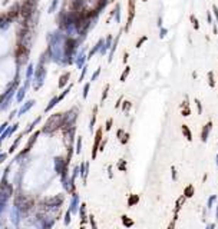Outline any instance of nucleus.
<instances>
[{"mask_svg": "<svg viewBox=\"0 0 218 229\" xmlns=\"http://www.w3.org/2000/svg\"><path fill=\"white\" fill-rule=\"evenodd\" d=\"M39 135H40V130H36V132H33L32 135H30L29 140H27V143H26V148L27 149H30V150H32L33 145L36 143V140H37V136H39Z\"/></svg>", "mask_w": 218, "mask_h": 229, "instance_id": "18", "label": "nucleus"}, {"mask_svg": "<svg viewBox=\"0 0 218 229\" xmlns=\"http://www.w3.org/2000/svg\"><path fill=\"white\" fill-rule=\"evenodd\" d=\"M124 135H125V133H124V130H122V129H119V130H118V138H119V139L122 138V136H124Z\"/></svg>", "mask_w": 218, "mask_h": 229, "instance_id": "49", "label": "nucleus"}, {"mask_svg": "<svg viewBox=\"0 0 218 229\" xmlns=\"http://www.w3.org/2000/svg\"><path fill=\"white\" fill-rule=\"evenodd\" d=\"M86 73H88V63H85V65L81 68V74H79V80H78L79 83H82V82H83Z\"/></svg>", "mask_w": 218, "mask_h": 229, "instance_id": "24", "label": "nucleus"}, {"mask_svg": "<svg viewBox=\"0 0 218 229\" xmlns=\"http://www.w3.org/2000/svg\"><path fill=\"white\" fill-rule=\"evenodd\" d=\"M191 20H192V23H194V27H195V29H198V20H197L194 16H191Z\"/></svg>", "mask_w": 218, "mask_h": 229, "instance_id": "44", "label": "nucleus"}, {"mask_svg": "<svg viewBox=\"0 0 218 229\" xmlns=\"http://www.w3.org/2000/svg\"><path fill=\"white\" fill-rule=\"evenodd\" d=\"M89 90H91V82H88V83L83 86V92H82V97H83V99H86V97H88Z\"/></svg>", "mask_w": 218, "mask_h": 229, "instance_id": "28", "label": "nucleus"}, {"mask_svg": "<svg viewBox=\"0 0 218 229\" xmlns=\"http://www.w3.org/2000/svg\"><path fill=\"white\" fill-rule=\"evenodd\" d=\"M88 219H89V223H91L92 228L96 229V223H95V218H93V215H89V216H88Z\"/></svg>", "mask_w": 218, "mask_h": 229, "instance_id": "38", "label": "nucleus"}, {"mask_svg": "<svg viewBox=\"0 0 218 229\" xmlns=\"http://www.w3.org/2000/svg\"><path fill=\"white\" fill-rule=\"evenodd\" d=\"M70 216H72V213H70V210L68 209V210L65 212V218H63V225H65V226H69V225H70V221H72Z\"/></svg>", "mask_w": 218, "mask_h": 229, "instance_id": "26", "label": "nucleus"}, {"mask_svg": "<svg viewBox=\"0 0 218 229\" xmlns=\"http://www.w3.org/2000/svg\"><path fill=\"white\" fill-rule=\"evenodd\" d=\"M143 2H147V0H143Z\"/></svg>", "mask_w": 218, "mask_h": 229, "instance_id": "52", "label": "nucleus"}, {"mask_svg": "<svg viewBox=\"0 0 218 229\" xmlns=\"http://www.w3.org/2000/svg\"><path fill=\"white\" fill-rule=\"evenodd\" d=\"M79 205H81V196H79V194L75 190L72 194V199H70V203H69V210H70L72 215H76L78 213Z\"/></svg>", "mask_w": 218, "mask_h": 229, "instance_id": "6", "label": "nucleus"}, {"mask_svg": "<svg viewBox=\"0 0 218 229\" xmlns=\"http://www.w3.org/2000/svg\"><path fill=\"white\" fill-rule=\"evenodd\" d=\"M82 142H83L82 136H78V139H76V150H75L76 155H81L82 153Z\"/></svg>", "mask_w": 218, "mask_h": 229, "instance_id": "25", "label": "nucleus"}, {"mask_svg": "<svg viewBox=\"0 0 218 229\" xmlns=\"http://www.w3.org/2000/svg\"><path fill=\"white\" fill-rule=\"evenodd\" d=\"M138 200H139V198H138L137 195H135V196H131V198H129V200H128V203H129V206H132V205H135V203H137Z\"/></svg>", "mask_w": 218, "mask_h": 229, "instance_id": "34", "label": "nucleus"}, {"mask_svg": "<svg viewBox=\"0 0 218 229\" xmlns=\"http://www.w3.org/2000/svg\"><path fill=\"white\" fill-rule=\"evenodd\" d=\"M78 213L81 215V225L83 226L85 223L88 222V213H86V203H81L79 205V210Z\"/></svg>", "mask_w": 218, "mask_h": 229, "instance_id": "14", "label": "nucleus"}, {"mask_svg": "<svg viewBox=\"0 0 218 229\" xmlns=\"http://www.w3.org/2000/svg\"><path fill=\"white\" fill-rule=\"evenodd\" d=\"M112 123H114V120H112V119H108L106 120V125H105V130H111Z\"/></svg>", "mask_w": 218, "mask_h": 229, "instance_id": "41", "label": "nucleus"}, {"mask_svg": "<svg viewBox=\"0 0 218 229\" xmlns=\"http://www.w3.org/2000/svg\"><path fill=\"white\" fill-rule=\"evenodd\" d=\"M122 221H124V225L125 226H132V225H134V222H132V221L128 219V216H122Z\"/></svg>", "mask_w": 218, "mask_h": 229, "instance_id": "36", "label": "nucleus"}, {"mask_svg": "<svg viewBox=\"0 0 218 229\" xmlns=\"http://www.w3.org/2000/svg\"><path fill=\"white\" fill-rule=\"evenodd\" d=\"M147 40V36H143V37H141L139 40H138V43H137V47H141V45H142L143 42Z\"/></svg>", "mask_w": 218, "mask_h": 229, "instance_id": "43", "label": "nucleus"}, {"mask_svg": "<svg viewBox=\"0 0 218 229\" xmlns=\"http://www.w3.org/2000/svg\"><path fill=\"white\" fill-rule=\"evenodd\" d=\"M62 123H63V113H55V115H52V116L45 122L40 133L52 135V133H55L58 129L62 128Z\"/></svg>", "mask_w": 218, "mask_h": 229, "instance_id": "1", "label": "nucleus"}, {"mask_svg": "<svg viewBox=\"0 0 218 229\" xmlns=\"http://www.w3.org/2000/svg\"><path fill=\"white\" fill-rule=\"evenodd\" d=\"M40 120H42V115H40V116H37L35 120H33L32 123H30L29 126H27V128H26V130H25V133H26V135H27V133H32L33 130H35L36 125H37V123H40Z\"/></svg>", "mask_w": 218, "mask_h": 229, "instance_id": "20", "label": "nucleus"}, {"mask_svg": "<svg viewBox=\"0 0 218 229\" xmlns=\"http://www.w3.org/2000/svg\"><path fill=\"white\" fill-rule=\"evenodd\" d=\"M29 55H30V49L27 47L26 45L19 43V45H17V49H16V62H17V66L26 65L27 62H29Z\"/></svg>", "mask_w": 218, "mask_h": 229, "instance_id": "2", "label": "nucleus"}, {"mask_svg": "<svg viewBox=\"0 0 218 229\" xmlns=\"http://www.w3.org/2000/svg\"><path fill=\"white\" fill-rule=\"evenodd\" d=\"M26 90H27V87H25V86L19 87V89L16 90V96H14V100H16L17 103H22V100L25 99V95H26Z\"/></svg>", "mask_w": 218, "mask_h": 229, "instance_id": "17", "label": "nucleus"}, {"mask_svg": "<svg viewBox=\"0 0 218 229\" xmlns=\"http://www.w3.org/2000/svg\"><path fill=\"white\" fill-rule=\"evenodd\" d=\"M7 156H9V153H4V152H0V163H3L4 161H7Z\"/></svg>", "mask_w": 218, "mask_h": 229, "instance_id": "39", "label": "nucleus"}, {"mask_svg": "<svg viewBox=\"0 0 218 229\" xmlns=\"http://www.w3.org/2000/svg\"><path fill=\"white\" fill-rule=\"evenodd\" d=\"M88 175H89V161H86L79 165V176L83 179L85 186H86V181H88Z\"/></svg>", "mask_w": 218, "mask_h": 229, "instance_id": "8", "label": "nucleus"}, {"mask_svg": "<svg viewBox=\"0 0 218 229\" xmlns=\"http://www.w3.org/2000/svg\"><path fill=\"white\" fill-rule=\"evenodd\" d=\"M0 152H2V150H0Z\"/></svg>", "mask_w": 218, "mask_h": 229, "instance_id": "53", "label": "nucleus"}, {"mask_svg": "<svg viewBox=\"0 0 218 229\" xmlns=\"http://www.w3.org/2000/svg\"><path fill=\"white\" fill-rule=\"evenodd\" d=\"M182 132H184V133H185L187 139H191V132H189V130H188V128H187V126H185V125H184V126H182Z\"/></svg>", "mask_w": 218, "mask_h": 229, "instance_id": "40", "label": "nucleus"}, {"mask_svg": "<svg viewBox=\"0 0 218 229\" xmlns=\"http://www.w3.org/2000/svg\"><path fill=\"white\" fill-rule=\"evenodd\" d=\"M96 113H98V106H95L92 110V116H91V122H89V132L93 133L95 130V123H96Z\"/></svg>", "mask_w": 218, "mask_h": 229, "instance_id": "19", "label": "nucleus"}, {"mask_svg": "<svg viewBox=\"0 0 218 229\" xmlns=\"http://www.w3.org/2000/svg\"><path fill=\"white\" fill-rule=\"evenodd\" d=\"M36 6H37V0H25L20 4V14L23 19H27L32 13H35Z\"/></svg>", "mask_w": 218, "mask_h": 229, "instance_id": "3", "label": "nucleus"}, {"mask_svg": "<svg viewBox=\"0 0 218 229\" xmlns=\"http://www.w3.org/2000/svg\"><path fill=\"white\" fill-rule=\"evenodd\" d=\"M119 10H120V6H119V4H116V6H115V10L112 12V13L115 14V20H116L118 23L120 22V12H119Z\"/></svg>", "mask_w": 218, "mask_h": 229, "instance_id": "29", "label": "nucleus"}, {"mask_svg": "<svg viewBox=\"0 0 218 229\" xmlns=\"http://www.w3.org/2000/svg\"><path fill=\"white\" fill-rule=\"evenodd\" d=\"M102 135H103V129H102V128H98V130L95 133L93 146H92V159H96L98 149H99V145H101V140H102Z\"/></svg>", "mask_w": 218, "mask_h": 229, "instance_id": "5", "label": "nucleus"}, {"mask_svg": "<svg viewBox=\"0 0 218 229\" xmlns=\"http://www.w3.org/2000/svg\"><path fill=\"white\" fill-rule=\"evenodd\" d=\"M129 107H131V102H125V105H124V110H125V112H126Z\"/></svg>", "mask_w": 218, "mask_h": 229, "instance_id": "46", "label": "nucleus"}, {"mask_svg": "<svg viewBox=\"0 0 218 229\" xmlns=\"http://www.w3.org/2000/svg\"><path fill=\"white\" fill-rule=\"evenodd\" d=\"M103 42H105V39H99V40H98V43H96V45H95L93 47H92L91 50H89L88 55H86V60L92 59L95 55H96V53H99V50H101L102 46H103Z\"/></svg>", "mask_w": 218, "mask_h": 229, "instance_id": "13", "label": "nucleus"}, {"mask_svg": "<svg viewBox=\"0 0 218 229\" xmlns=\"http://www.w3.org/2000/svg\"><path fill=\"white\" fill-rule=\"evenodd\" d=\"M69 79H70V72H65V73L59 78V82H58V87H59V89H63L65 86H68Z\"/></svg>", "mask_w": 218, "mask_h": 229, "instance_id": "16", "label": "nucleus"}, {"mask_svg": "<svg viewBox=\"0 0 218 229\" xmlns=\"http://www.w3.org/2000/svg\"><path fill=\"white\" fill-rule=\"evenodd\" d=\"M53 163H55V172L59 175H60V172H62L66 166H69V165H66L65 158H62V156H56V158L53 159Z\"/></svg>", "mask_w": 218, "mask_h": 229, "instance_id": "9", "label": "nucleus"}, {"mask_svg": "<svg viewBox=\"0 0 218 229\" xmlns=\"http://www.w3.org/2000/svg\"><path fill=\"white\" fill-rule=\"evenodd\" d=\"M99 74H101V68H98V69H96V70L93 72V74H92V76H91V80H89V82H91V83H92V82H95V80H96V79L99 78Z\"/></svg>", "mask_w": 218, "mask_h": 229, "instance_id": "31", "label": "nucleus"}, {"mask_svg": "<svg viewBox=\"0 0 218 229\" xmlns=\"http://www.w3.org/2000/svg\"><path fill=\"white\" fill-rule=\"evenodd\" d=\"M63 200H65V196H62V195H58V196L52 198V199H48V200H46V205H45V206L48 208V209L59 208L63 203Z\"/></svg>", "mask_w": 218, "mask_h": 229, "instance_id": "7", "label": "nucleus"}, {"mask_svg": "<svg viewBox=\"0 0 218 229\" xmlns=\"http://www.w3.org/2000/svg\"><path fill=\"white\" fill-rule=\"evenodd\" d=\"M108 92H109V85H106V86H105V89H103V93H102V99H101V105L103 103L105 100H106V97H108Z\"/></svg>", "mask_w": 218, "mask_h": 229, "instance_id": "32", "label": "nucleus"}, {"mask_svg": "<svg viewBox=\"0 0 218 229\" xmlns=\"http://www.w3.org/2000/svg\"><path fill=\"white\" fill-rule=\"evenodd\" d=\"M166 33H168V30H166V29H161V35L159 36H161V37H165Z\"/></svg>", "mask_w": 218, "mask_h": 229, "instance_id": "47", "label": "nucleus"}, {"mask_svg": "<svg viewBox=\"0 0 218 229\" xmlns=\"http://www.w3.org/2000/svg\"><path fill=\"white\" fill-rule=\"evenodd\" d=\"M58 4H59V0H53L52 4H50V7H49V13H53V12L58 9Z\"/></svg>", "mask_w": 218, "mask_h": 229, "instance_id": "33", "label": "nucleus"}, {"mask_svg": "<svg viewBox=\"0 0 218 229\" xmlns=\"http://www.w3.org/2000/svg\"><path fill=\"white\" fill-rule=\"evenodd\" d=\"M35 103H36V100H35V99H29V100L26 102V103L22 105V106H20V109L17 110V116H23V115H25L26 112H29V110L32 109L33 106H35Z\"/></svg>", "mask_w": 218, "mask_h": 229, "instance_id": "11", "label": "nucleus"}, {"mask_svg": "<svg viewBox=\"0 0 218 229\" xmlns=\"http://www.w3.org/2000/svg\"><path fill=\"white\" fill-rule=\"evenodd\" d=\"M126 60H128V53H125V56H124V62L126 63Z\"/></svg>", "mask_w": 218, "mask_h": 229, "instance_id": "51", "label": "nucleus"}, {"mask_svg": "<svg viewBox=\"0 0 218 229\" xmlns=\"http://www.w3.org/2000/svg\"><path fill=\"white\" fill-rule=\"evenodd\" d=\"M120 102H122V97H120V99H119V100H118V103H116V105H115V107H119Z\"/></svg>", "mask_w": 218, "mask_h": 229, "instance_id": "50", "label": "nucleus"}, {"mask_svg": "<svg viewBox=\"0 0 218 229\" xmlns=\"http://www.w3.org/2000/svg\"><path fill=\"white\" fill-rule=\"evenodd\" d=\"M7 126H9V119H7V120H6V122H3V123H2V125H0V133L3 132V130H4V129H6Z\"/></svg>", "mask_w": 218, "mask_h": 229, "instance_id": "42", "label": "nucleus"}, {"mask_svg": "<svg viewBox=\"0 0 218 229\" xmlns=\"http://www.w3.org/2000/svg\"><path fill=\"white\" fill-rule=\"evenodd\" d=\"M118 169H119V171H125V169H126V163H125V161L118 162Z\"/></svg>", "mask_w": 218, "mask_h": 229, "instance_id": "37", "label": "nucleus"}, {"mask_svg": "<svg viewBox=\"0 0 218 229\" xmlns=\"http://www.w3.org/2000/svg\"><path fill=\"white\" fill-rule=\"evenodd\" d=\"M70 89H72V86H70V85H69V86H68V87H66L65 90H63V92H62V93L59 95V96H58L59 102H62V100H63V99H65V97H66V96H68V93H69V92H70Z\"/></svg>", "mask_w": 218, "mask_h": 229, "instance_id": "27", "label": "nucleus"}, {"mask_svg": "<svg viewBox=\"0 0 218 229\" xmlns=\"http://www.w3.org/2000/svg\"><path fill=\"white\" fill-rule=\"evenodd\" d=\"M73 62H75V65L78 69H81L82 66L85 65V62H86V50L85 49H82L79 53H76L75 59H73Z\"/></svg>", "mask_w": 218, "mask_h": 229, "instance_id": "10", "label": "nucleus"}, {"mask_svg": "<svg viewBox=\"0 0 218 229\" xmlns=\"http://www.w3.org/2000/svg\"><path fill=\"white\" fill-rule=\"evenodd\" d=\"M33 73H35V65H33V63H29V66H27V69H26V79L32 80Z\"/></svg>", "mask_w": 218, "mask_h": 229, "instance_id": "23", "label": "nucleus"}, {"mask_svg": "<svg viewBox=\"0 0 218 229\" xmlns=\"http://www.w3.org/2000/svg\"><path fill=\"white\" fill-rule=\"evenodd\" d=\"M191 194H192V188H191V186L187 188V190H185V196H191Z\"/></svg>", "mask_w": 218, "mask_h": 229, "instance_id": "45", "label": "nucleus"}, {"mask_svg": "<svg viewBox=\"0 0 218 229\" xmlns=\"http://www.w3.org/2000/svg\"><path fill=\"white\" fill-rule=\"evenodd\" d=\"M19 14H20V4H19V3H14L13 6H12V7L9 9V12L6 13V16L9 17V19L12 20V22H13V20L16 19V17L19 16Z\"/></svg>", "mask_w": 218, "mask_h": 229, "instance_id": "12", "label": "nucleus"}, {"mask_svg": "<svg viewBox=\"0 0 218 229\" xmlns=\"http://www.w3.org/2000/svg\"><path fill=\"white\" fill-rule=\"evenodd\" d=\"M79 176V166H73V169H72V175L70 177L73 179V181H76V177Z\"/></svg>", "mask_w": 218, "mask_h": 229, "instance_id": "30", "label": "nucleus"}, {"mask_svg": "<svg viewBox=\"0 0 218 229\" xmlns=\"http://www.w3.org/2000/svg\"><path fill=\"white\" fill-rule=\"evenodd\" d=\"M16 115H17V110H13V112H12V113L9 115V119H13V117L16 116Z\"/></svg>", "mask_w": 218, "mask_h": 229, "instance_id": "48", "label": "nucleus"}, {"mask_svg": "<svg viewBox=\"0 0 218 229\" xmlns=\"http://www.w3.org/2000/svg\"><path fill=\"white\" fill-rule=\"evenodd\" d=\"M75 133H76V128L63 130V143H65V146L68 149L73 148V145H75Z\"/></svg>", "mask_w": 218, "mask_h": 229, "instance_id": "4", "label": "nucleus"}, {"mask_svg": "<svg viewBox=\"0 0 218 229\" xmlns=\"http://www.w3.org/2000/svg\"><path fill=\"white\" fill-rule=\"evenodd\" d=\"M22 136H23V135H19L16 139H14V140H13V143L10 145V148H9V152H7V153H14V152H16V148H17V146H19V143L22 142Z\"/></svg>", "mask_w": 218, "mask_h": 229, "instance_id": "21", "label": "nucleus"}, {"mask_svg": "<svg viewBox=\"0 0 218 229\" xmlns=\"http://www.w3.org/2000/svg\"><path fill=\"white\" fill-rule=\"evenodd\" d=\"M129 69H131V68H126V69H125V70H124V73L120 74V82H125V79H126V76H128V74H129Z\"/></svg>", "mask_w": 218, "mask_h": 229, "instance_id": "35", "label": "nucleus"}, {"mask_svg": "<svg viewBox=\"0 0 218 229\" xmlns=\"http://www.w3.org/2000/svg\"><path fill=\"white\" fill-rule=\"evenodd\" d=\"M58 103H59V99H58V96H53L52 99L49 100V103H48V106L45 107V112H46V113H48V112H50V110H52L53 107H55Z\"/></svg>", "mask_w": 218, "mask_h": 229, "instance_id": "22", "label": "nucleus"}, {"mask_svg": "<svg viewBox=\"0 0 218 229\" xmlns=\"http://www.w3.org/2000/svg\"><path fill=\"white\" fill-rule=\"evenodd\" d=\"M10 218H12V222H13L14 226H19V223H20V210H19V208H17L16 205L12 208V215H10Z\"/></svg>", "mask_w": 218, "mask_h": 229, "instance_id": "15", "label": "nucleus"}]
</instances>
